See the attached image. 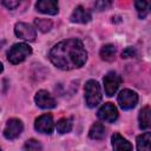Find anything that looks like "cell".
<instances>
[{"mask_svg":"<svg viewBox=\"0 0 151 151\" xmlns=\"http://www.w3.org/2000/svg\"><path fill=\"white\" fill-rule=\"evenodd\" d=\"M35 8L40 13L54 15L58 13V2L55 0H40L35 4Z\"/></svg>","mask_w":151,"mask_h":151,"instance_id":"8fae6325","label":"cell"},{"mask_svg":"<svg viewBox=\"0 0 151 151\" xmlns=\"http://www.w3.org/2000/svg\"><path fill=\"white\" fill-rule=\"evenodd\" d=\"M52 64L64 71L81 67L87 59V52L79 39H67L58 42L48 53Z\"/></svg>","mask_w":151,"mask_h":151,"instance_id":"6da1fadb","label":"cell"},{"mask_svg":"<svg viewBox=\"0 0 151 151\" xmlns=\"http://www.w3.org/2000/svg\"><path fill=\"white\" fill-rule=\"evenodd\" d=\"M103 83H104V90H105L106 96L112 97L117 92V90H118V87L122 83V77L117 72L111 71L106 76H104Z\"/></svg>","mask_w":151,"mask_h":151,"instance_id":"277c9868","label":"cell"},{"mask_svg":"<svg viewBox=\"0 0 151 151\" xmlns=\"http://www.w3.org/2000/svg\"><path fill=\"white\" fill-rule=\"evenodd\" d=\"M32 53V48L26 42H19L14 44L7 52V59L11 64L17 65L21 61H24L29 54Z\"/></svg>","mask_w":151,"mask_h":151,"instance_id":"7a4b0ae2","label":"cell"},{"mask_svg":"<svg viewBox=\"0 0 151 151\" xmlns=\"http://www.w3.org/2000/svg\"><path fill=\"white\" fill-rule=\"evenodd\" d=\"M14 32L17 37L26 41H34L37 37L35 29L26 22H17L14 26Z\"/></svg>","mask_w":151,"mask_h":151,"instance_id":"52a82bcc","label":"cell"},{"mask_svg":"<svg viewBox=\"0 0 151 151\" xmlns=\"http://www.w3.org/2000/svg\"><path fill=\"white\" fill-rule=\"evenodd\" d=\"M34 100H35V104L41 109H53L55 106V104H57L54 98L45 90L38 91L35 93Z\"/></svg>","mask_w":151,"mask_h":151,"instance_id":"30bf717a","label":"cell"},{"mask_svg":"<svg viewBox=\"0 0 151 151\" xmlns=\"http://www.w3.org/2000/svg\"><path fill=\"white\" fill-rule=\"evenodd\" d=\"M100 58L105 61H112L116 57V47L112 44H106L100 48Z\"/></svg>","mask_w":151,"mask_h":151,"instance_id":"e0dca14e","label":"cell"},{"mask_svg":"<svg viewBox=\"0 0 151 151\" xmlns=\"http://www.w3.org/2000/svg\"><path fill=\"white\" fill-rule=\"evenodd\" d=\"M101 91L98 81L90 79L85 84V101L88 107H96L101 101Z\"/></svg>","mask_w":151,"mask_h":151,"instance_id":"3957f363","label":"cell"},{"mask_svg":"<svg viewBox=\"0 0 151 151\" xmlns=\"http://www.w3.org/2000/svg\"><path fill=\"white\" fill-rule=\"evenodd\" d=\"M113 151H132V144L119 133H113L111 138Z\"/></svg>","mask_w":151,"mask_h":151,"instance_id":"4fadbf2b","label":"cell"},{"mask_svg":"<svg viewBox=\"0 0 151 151\" xmlns=\"http://www.w3.org/2000/svg\"><path fill=\"white\" fill-rule=\"evenodd\" d=\"M34 25L37 26V28L42 32V33H46L48 32L51 28H52V21L50 19H44V18H38L34 20Z\"/></svg>","mask_w":151,"mask_h":151,"instance_id":"ffe728a7","label":"cell"},{"mask_svg":"<svg viewBox=\"0 0 151 151\" xmlns=\"http://www.w3.org/2000/svg\"><path fill=\"white\" fill-rule=\"evenodd\" d=\"M34 127L37 131L41 132V133H47V134H51L53 132V127H54V124H53V118L50 113H45L40 117H38L35 119V123H34Z\"/></svg>","mask_w":151,"mask_h":151,"instance_id":"9c48e42d","label":"cell"},{"mask_svg":"<svg viewBox=\"0 0 151 151\" xmlns=\"http://www.w3.org/2000/svg\"><path fill=\"white\" fill-rule=\"evenodd\" d=\"M118 103L123 110H131L138 103V94L129 88H124L118 94Z\"/></svg>","mask_w":151,"mask_h":151,"instance_id":"5b68a950","label":"cell"},{"mask_svg":"<svg viewBox=\"0 0 151 151\" xmlns=\"http://www.w3.org/2000/svg\"><path fill=\"white\" fill-rule=\"evenodd\" d=\"M92 15H91V12L86 8H84L83 6H78L76 7V9L72 12V15H71V21L72 22H77V24H86L91 20Z\"/></svg>","mask_w":151,"mask_h":151,"instance_id":"7c38bea8","label":"cell"},{"mask_svg":"<svg viewBox=\"0 0 151 151\" xmlns=\"http://www.w3.org/2000/svg\"><path fill=\"white\" fill-rule=\"evenodd\" d=\"M22 129L24 126H22L21 120L17 118H12L6 123V126L4 129V136L6 139H9V140L15 139L21 134Z\"/></svg>","mask_w":151,"mask_h":151,"instance_id":"8992f818","label":"cell"},{"mask_svg":"<svg viewBox=\"0 0 151 151\" xmlns=\"http://www.w3.org/2000/svg\"><path fill=\"white\" fill-rule=\"evenodd\" d=\"M55 127H57V131L59 133H61V134L67 133L72 130V120L70 118H61L57 122Z\"/></svg>","mask_w":151,"mask_h":151,"instance_id":"d6986e66","label":"cell"},{"mask_svg":"<svg viewBox=\"0 0 151 151\" xmlns=\"http://www.w3.org/2000/svg\"><path fill=\"white\" fill-rule=\"evenodd\" d=\"M136 142H137L138 151H151V132H145L139 134Z\"/></svg>","mask_w":151,"mask_h":151,"instance_id":"9a60e30c","label":"cell"},{"mask_svg":"<svg viewBox=\"0 0 151 151\" xmlns=\"http://www.w3.org/2000/svg\"><path fill=\"white\" fill-rule=\"evenodd\" d=\"M97 116L100 120L107 122V123H113L118 118V111L117 107L112 103H105L97 112Z\"/></svg>","mask_w":151,"mask_h":151,"instance_id":"ba28073f","label":"cell"},{"mask_svg":"<svg viewBox=\"0 0 151 151\" xmlns=\"http://www.w3.org/2000/svg\"><path fill=\"white\" fill-rule=\"evenodd\" d=\"M2 5L5 7H7L8 9H14L15 7H18L20 5V2L19 1H6V0H4L2 1Z\"/></svg>","mask_w":151,"mask_h":151,"instance_id":"cb8c5ba5","label":"cell"},{"mask_svg":"<svg viewBox=\"0 0 151 151\" xmlns=\"http://www.w3.org/2000/svg\"><path fill=\"white\" fill-rule=\"evenodd\" d=\"M138 122L140 129L143 130L151 129V106H145L139 111Z\"/></svg>","mask_w":151,"mask_h":151,"instance_id":"5bb4252c","label":"cell"},{"mask_svg":"<svg viewBox=\"0 0 151 151\" xmlns=\"http://www.w3.org/2000/svg\"><path fill=\"white\" fill-rule=\"evenodd\" d=\"M24 151H42V145L37 139H28L22 146Z\"/></svg>","mask_w":151,"mask_h":151,"instance_id":"44dd1931","label":"cell"},{"mask_svg":"<svg viewBox=\"0 0 151 151\" xmlns=\"http://www.w3.org/2000/svg\"><path fill=\"white\" fill-rule=\"evenodd\" d=\"M134 7L137 9L138 17L140 19H144L150 12H151V1L146 0H138L134 2Z\"/></svg>","mask_w":151,"mask_h":151,"instance_id":"2e32d148","label":"cell"},{"mask_svg":"<svg viewBox=\"0 0 151 151\" xmlns=\"http://www.w3.org/2000/svg\"><path fill=\"white\" fill-rule=\"evenodd\" d=\"M111 6H112V2L111 1H106V0H104V1H96L94 2V8L97 11H105V9L110 8Z\"/></svg>","mask_w":151,"mask_h":151,"instance_id":"7402d4cb","label":"cell"},{"mask_svg":"<svg viewBox=\"0 0 151 151\" xmlns=\"http://www.w3.org/2000/svg\"><path fill=\"white\" fill-rule=\"evenodd\" d=\"M137 55V51L134 47H126L123 52H122V58H132Z\"/></svg>","mask_w":151,"mask_h":151,"instance_id":"603a6c76","label":"cell"},{"mask_svg":"<svg viewBox=\"0 0 151 151\" xmlns=\"http://www.w3.org/2000/svg\"><path fill=\"white\" fill-rule=\"evenodd\" d=\"M104 136H105V127H104V125L101 123H94L91 126L90 131H88V137L91 139L99 140V139H103Z\"/></svg>","mask_w":151,"mask_h":151,"instance_id":"ac0fdd59","label":"cell"}]
</instances>
